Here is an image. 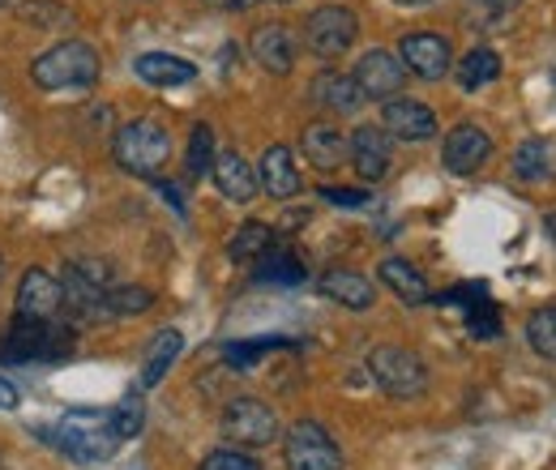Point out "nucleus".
I'll return each instance as SVG.
<instances>
[{"mask_svg": "<svg viewBox=\"0 0 556 470\" xmlns=\"http://www.w3.org/2000/svg\"><path fill=\"white\" fill-rule=\"evenodd\" d=\"M282 462L287 470H343V449L321 423L300 419L282 436Z\"/></svg>", "mask_w": 556, "mask_h": 470, "instance_id": "nucleus-5", "label": "nucleus"}, {"mask_svg": "<svg viewBox=\"0 0 556 470\" xmlns=\"http://www.w3.org/2000/svg\"><path fill=\"white\" fill-rule=\"evenodd\" d=\"M355 35H359V17H355L351 9H343V4H321V9H313L308 22H304V43H308V52H313V56H326V61L343 56L351 43H355Z\"/></svg>", "mask_w": 556, "mask_h": 470, "instance_id": "nucleus-6", "label": "nucleus"}, {"mask_svg": "<svg viewBox=\"0 0 556 470\" xmlns=\"http://www.w3.org/2000/svg\"><path fill=\"white\" fill-rule=\"evenodd\" d=\"M150 291L146 287H112L108 295H103V308L112 313V317H134V313H146L150 308Z\"/></svg>", "mask_w": 556, "mask_h": 470, "instance_id": "nucleus-31", "label": "nucleus"}, {"mask_svg": "<svg viewBox=\"0 0 556 470\" xmlns=\"http://www.w3.org/2000/svg\"><path fill=\"white\" fill-rule=\"evenodd\" d=\"M0 274H4V266H0Z\"/></svg>", "mask_w": 556, "mask_h": 470, "instance_id": "nucleus-44", "label": "nucleus"}, {"mask_svg": "<svg viewBox=\"0 0 556 470\" xmlns=\"http://www.w3.org/2000/svg\"><path fill=\"white\" fill-rule=\"evenodd\" d=\"M527 342H531V351H535V355L556 359V308H540V313H531V321H527Z\"/></svg>", "mask_w": 556, "mask_h": 470, "instance_id": "nucleus-29", "label": "nucleus"}, {"mask_svg": "<svg viewBox=\"0 0 556 470\" xmlns=\"http://www.w3.org/2000/svg\"><path fill=\"white\" fill-rule=\"evenodd\" d=\"M43 346H48V321L13 317L9 334L0 338V364H30V359H43Z\"/></svg>", "mask_w": 556, "mask_h": 470, "instance_id": "nucleus-15", "label": "nucleus"}, {"mask_svg": "<svg viewBox=\"0 0 556 470\" xmlns=\"http://www.w3.org/2000/svg\"><path fill=\"white\" fill-rule=\"evenodd\" d=\"M275 249V231L266 227V223H244L236 236H231V244H227V257L231 262H262L266 253Z\"/></svg>", "mask_w": 556, "mask_h": 470, "instance_id": "nucleus-25", "label": "nucleus"}, {"mask_svg": "<svg viewBox=\"0 0 556 470\" xmlns=\"http://www.w3.org/2000/svg\"><path fill=\"white\" fill-rule=\"evenodd\" d=\"M553 172H556V150L548 141L531 137V141H522V145L514 150V176H518V180L540 185V180H548Z\"/></svg>", "mask_w": 556, "mask_h": 470, "instance_id": "nucleus-23", "label": "nucleus"}, {"mask_svg": "<svg viewBox=\"0 0 556 470\" xmlns=\"http://www.w3.org/2000/svg\"><path fill=\"white\" fill-rule=\"evenodd\" d=\"M321 198L334 205H351V209H355V205H368V193H364V189H321Z\"/></svg>", "mask_w": 556, "mask_h": 470, "instance_id": "nucleus-37", "label": "nucleus"}, {"mask_svg": "<svg viewBox=\"0 0 556 470\" xmlns=\"http://www.w3.org/2000/svg\"><path fill=\"white\" fill-rule=\"evenodd\" d=\"M223 436L236 441L240 449H257V445H270L278 436V415L257 398H231L223 410Z\"/></svg>", "mask_w": 556, "mask_h": 470, "instance_id": "nucleus-7", "label": "nucleus"}, {"mask_svg": "<svg viewBox=\"0 0 556 470\" xmlns=\"http://www.w3.org/2000/svg\"><path fill=\"white\" fill-rule=\"evenodd\" d=\"M206 4H214V9H227V13H244L253 0H206Z\"/></svg>", "mask_w": 556, "mask_h": 470, "instance_id": "nucleus-39", "label": "nucleus"}, {"mask_svg": "<svg viewBox=\"0 0 556 470\" xmlns=\"http://www.w3.org/2000/svg\"><path fill=\"white\" fill-rule=\"evenodd\" d=\"M257 189H266L275 202H287L300 193V172L291 163V150L287 145H270L257 163Z\"/></svg>", "mask_w": 556, "mask_h": 470, "instance_id": "nucleus-16", "label": "nucleus"}, {"mask_svg": "<svg viewBox=\"0 0 556 470\" xmlns=\"http://www.w3.org/2000/svg\"><path fill=\"white\" fill-rule=\"evenodd\" d=\"M381 125L390 137H403V141H428L437 137V116L416 103V99H390L386 112H381Z\"/></svg>", "mask_w": 556, "mask_h": 470, "instance_id": "nucleus-13", "label": "nucleus"}, {"mask_svg": "<svg viewBox=\"0 0 556 470\" xmlns=\"http://www.w3.org/2000/svg\"><path fill=\"white\" fill-rule=\"evenodd\" d=\"M317 287H321V295H326V300L343 304V308H351V313H368V308H372V300H377L372 282H368V278H359V274H351V269H326V274L317 278Z\"/></svg>", "mask_w": 556, "mask_h": 470, "instance_id": "nucleus-19", "label": "nucleus"}, {"mask_svg": "<svg viewBox=\"0 0 556 470\" xmlns=\"http://www.w3.org/2000/svg\"><path fill=\"white\" fill-rule=\"evenodd\" d=\"M501 77V56L492 52V48H476V52H467L463 61H458V81H463V90H480L488 81H496Z\"/></svg>", "mask_w": 556, "mask_h": 470, "instance_id": "nucleus-26", "label": "nucleus"}, {"mask_svg": "<svg viewBox=\"0 0 556 470\" xmlns=\"http://www.w3.org/2000/svg\"><path fill=\"white\" fill-rule=\"evenodd\" d=\"M253 61L266 68V73H291L295 65V35L282 26V22H266L253 30Z\"/></svg>", "mask_w": 556, "mask_h": 470, "instance_id": "nucleus-14", "label": "nucleus"}, {"mask_svg": "<svg viewBox=\"0 0 556 470\" xmlns=\"http://www.w3.org/2000/svg\"><path fill=\"white\" fill-rule=\"evenodd\" d=\"M112 154L116 163L129 172V176H141V180H159L167 158H172V137L159 120H129L116 129V141H112Z\"/></svg>", "mask_w": 556, "mask_h": 470, "instance_id": "nucleus-2", "label": "nucleus"}, {"mask_svg": "<svg viewBox=\"0 0 556 470\" xmlns=\"http://www.w3.org/2000/svg\"><path fill=\"white\" fill-rule=\"evenodd\" d=\"M17 390H13V381L9 377H0V410H17Z\"/></svg>", "mask_w": 556, "mask_h": 470, "instance_id": "nucleus-38", "label": "nucleus"}, {"mask_svg": "<svg viewBox=\"0 0 556 470\" xmlns=\"http://www.w3.org/2000/svg\"><path fill=\"white\" fill-rule=\"evenodd\" d=\"M210 176H214V185H218V193H223L227 202H253V193H257V172H253V163H244L236 150L218 154L214 167H210Z\"/></svg>", "mask_w": 556, "mask_h": 470, "instance_id": "nucleus-17", "label": "nucleus"}, {"mask_svg": "<svg viewBox=\"0 0 556 470\" xmlns=\"http://www.w3.org/2000/svg\"><path fill=\"white\" fill-rule=\"evenodd\" d=\"M351 77H355V86H359V94H364V99H386V103H390V94H399V90H403L407 68H403V61H399L394 52L372 48V52H364V56H359V65H355Z\"/></svg>", "mask_w": 556, "mask_h": 470, "instance_id": "nucleus-9", "label": "nucleus"}, {"mask_svg": "<svg viewBox=\"0 0 556 470\" xmlns=\"http://www.w3.org/2000/svg\"><path fill=\"white\" fill-rule=\"evenodd\" d=\"M22 22H35L39 30H56V26H70V13L52 0H35V4H22Z\"/></svg>", "mask_w": 556, "mask_h": 470, "instance_id": "nucleus-33", "label": "nucleus"}, {"mask_svg": "<svg viewBox=\"0 0 556 470\" xmlns=\"http://www.w3.org/2000/svg\"><path fill=\"white\" fill-rule=\"evenodd\" d=\"M399 61L403 68H412L416 77L424 81H437V77H445L450 73V43L441 39V35H428V30H419V35H407L403 43H399Z\"/></svg>", "mask_w": 556, "mask_h": 470, "instance_id": "nucleus-12", "label": "nucleus"}, {"mask_svg": "<svg viewBox=\"0 0 556 470\" xmlns=\"http://www.w3.org/2000/svg\"><path fill=\"white\" fill-rule=\"evenodd\" d=\"M134 73H138L146 86H185V81L198 77L193 61L172 56V52H146V56L134 61Z\"/></svg>", "mask_w": 556, "mask_h": 470, "instance_id": "nucleus-21", "label": "nucleus"}, {"mask_svg": "<svg viewBox=\"0 0 556 470\" xmlns=\"http://www.w3.org/2000/svg\"><path fill=\"white\" fill-rule=\"evenodd\" d=\"M30 77H35V86H43V90H81V86H94V81H99V56H94L90 43L65 39V43L48 48V52L35 61Z\"/></svg>", "mask_w": 556, "mask_h": 470, "instance_id": "nucleus-3", "label": "nucleus"}, {"mask_svg": "<svg viewBox=\"0 0 556 470\" xmlns=\"http://www.w3.org/2000/svg\"><path fill=\"white\" fill-rule=\"evenodd\" d=\"M308 94H313V103H317V107H326V112H343V116L364 103V94H359L355 77H351V73H339V68L317 73V77H313V86H308Z\"/></svg>", "mask_w": 556, "mask_h": 470, "instance_id": "nucleus-18", "label": "nucleus"}, {"mask_svg": "<svg viewBox=\"0 0 556 470\" xmlns=\"http://www.w3.org/2000/svg\"><path fill=\"white\" fill-rule=\"evenodd\" d=\"M488 158H492V137H488L480 125L467 120V125H458V129L445 134V145H441L445 172H454V176H476Z\"/></svg>", "mask_w": 556, "mask_h": 470, "instance_id": "nucleus-8", "label": "nucleus"}, {"mask_svg": "<svg viewBox=\"0 0 556 470\" xmlns=\"http://www.w3.org/2000/svg\"><path fill=\"white\" fill-rule=\"evenodd\" d=\"M65 308V291L48 269H26L17 282V317L30 321H52Z\"/></svg>", "mask_w": 556, "mask_h": 470, "instance_id": "nucleus-11", "label": "nucleus"}, {"mask_svg": "<svg viewBox=\"0 0 556 470\" xmlns=\"http://www.w3.org/2000/svg\"><path fill=\"white\" fill-rule=\"evenodd\" d=\"M476 4H484V9H496V13H501V9H514L518 0H476Z\"/></svg>", "mask_w": 556, "mask_h": 470, "instance_id": "nucleus-40", "label": "nucleus"}, {"mask_svg": "<svg viewBox=\"0 0 556 470\" xmlns=\"http://www.w3.org/2000/svg\"><path fill=\"white\" fill-rule=\"evenodd\" d=\"M278 346H291L287 338H253V342H231L227 351H223V359H227V368H236V372H253L257 368V359L262 355H270Z\"/></svg>", "mask_w": 556, "mask_h": 470, "instance_id": "nucleus-27", "label": "nucleus"}, {"mask_svg": "<svg viewBox=\"0 0 556 470\" xmlns=\"http://www.w3.org/2000/svg\"><path fill=\"white\" fill-rule=\"evenodd\" d=\"M202 470H262V467L244 449H214V454H206Z\"/></svg>", "mask_w": 556, "mask_h": 470, "instance_id": "nucleus-34", "label": "nucleus"}, {"mask_svg": "<svg viewBox=\"0 0 556 470\" xmlns=\"http://www.w3.org/2000/svg\"><path fill=\"white\" fill-rule=\"evenodd\" d=\"M262 262H266L262 278H270V282H304V266H300V257H295V253H287V249H270Z\"/></svg>", "mask_w": 556, "mask_h": 470, "instance_id": "nucleus-32", "label": "nucleus"}, {"mask_svg": "<svg viewBox=\"0 0 556 470\" xmlns=\"http://www.w3.org/2000/svg\"><path fill=\"white\" fill-rule=\"evenodd\" d=\"M300 150H304V158L317 167V172H339L343 167V158H348V137L339 134V129H330V125H308L304 137H300Z\"/></svg>", "mask_w": 556, "mask_h": 470, "instance_id": "nucleus-20", "label": "nucleus"}, {"mask_svg": "<svg viewBox=\"0 0 556 470\" xmlns=\"http://www.w3.org/2000/svg\"><path fill=\"white\" fill-rule=\"evenodd\" d=\"M403 4H407V0H403ZM416 4H419V0H416Z\"/></svg>", "mask_w": 556, "mask_h": 470, "instance_id": "nucleus-43", "label": "nucleus"}, {"mask_svg": "<svg viewBox=\"0 0 556 470\" xmlns=\"http://www.w3.org/2000/svg\"><path fill=\"white\" fill-rule=\"evenodd\" d=\"M108 423H112V432H116L121 441H134L141 432V423H146V403H141V394L121 398V406L108 415Z\"/></svg>", "mask_w": 556, "mask_h": 470, "instance_id": "nucleus-30", "label": "nucleus"}, {"mask_svg": "<svg viewBox=\"0 0 556 470\" xmlns=\"http://www.w3.org/2000/svg\"><path fill=\"white\" fill-rule=\"evenodd\" d=\"M185 351V334L180 330H159L154 342L146 346V359H141V385H159L167 377V368L176 364V355Z\"/></svg>", "mask_w": 556, "mask_h": 470, "instance_id": "nucleus-22", "label": "nucleus"}, {"mask_svg": "<svg viewBox=\"0 0 556 470\" xmlns=\"http://www.w3.org/2000/svg\"><path fill=\"white\" fill-rule=\"evenodd\" d=\"M65 355H73V326H48L43 359H48V364H56V359H65Z\"/></svg>", "mask_w": 556, "mask_h": 470, "instance_id": "nucleus-36", "label": "nucleus"}, {"mask_svg": "<svg viewBox=\"0 0 556 470\" xmlns=\"http://www.w3.org/2000/svg\"><path fill=\"white\" fill-rule=\"evenodd\" d=\"M348 158L351 167H355V176L359 180H368V185H377V180H386L390 176V163H394V150H390V134L386 129H377V125H359L348 141Z\"/></svg>", "mask_w": 556, "mask_h": 470, "instance_id": "nucleus-10", "label": "nucleus"}, {"mask_svg": "<svg viewBox=\"0 0 556 470\" xmlns=\"http://www.w3.org/2000/svg\"><path fill=\"white\" fill-rule=\"evenodd\" d=\"M185 167H189L193 180L206 176L210 167H214V129H210V125H193L189 150H185Z\"/></svg>", "mask_w": 556, "mask_h": 470, "instance_id": "nucleus-28", "label": "nucleus"}, {"mask_svg": "<svg viewBox=\"0 0 556 470\" xmlns=\"http://www.w3.org/2000/svg\"><path fill=\"white\" fill-rule=\"evenodd\" d=\"M544 231H548V240L556 244V209L548 214V218H544Z\"/></svg>", "mask_w": 556, "mask_h": 470, "instance_id": "nucleus-41", "label": "nucleus"}, {"mask_svg": "<svg viewBox=\"0 0 556 470\" xmlns=\"http://www.w3.org/2000/svg\"><path fill=\"white\" fill-rule=\"evenodd\" d=\"M39 436L48 445H56L61 454H70L73 462H103L121 445V436L112 432L108 415H99V410H70L56 428H43Z\"/></svg>", "mask_w": 556, "mask_h": 470, "instance_id": "nucleus-1", "label": "nucleus"}, {"mask_svg": "<svg viewBox=\"0 0 556 470\" xmlns=\"http://www.w3.org/2000/svg\"><path fill=\"white\" fill-rule=\"evenodd\" d=\"M0 4H9V0H0Z\"/></svg>", "mask_w": 556, "mask_h": 470, "instance_id": "nucleus-42", "label": "nucleus"}, {"mask_svg": "<svg viewBox=\"0 0 556 470\" xmlns=\"http://www.w3.org/2000/svg\"><path fill=\"white\" fill-rule=\"evenodd\" d=\"M467 326H471V334L476 338H496L501 334V317H496V308L492 304H476L471 313H467Z\"/></svg>", "mask_w": 556, "mask_h": 470, "instance_id": "nucleus-35", "label": "nucleus"}, {"mask_svg": "<svg viewBox=\"0 0 556 470\" xmlns=\"http://www.w3.org/2000/svg\"><path fill=\"white\" fill-rule=\"evenodd\" d=\"M381 282H386L390 291H399L407 304H428V300H432V291H428V278H424L416 266L399 262V257L381 262Z\"/></svg>", "mask_w": 556, "mask_h": 470, "instance_id": "nucleus-24", "label": "nucleus"}, {"mask_svg": "<svg viewBox=\"0 0 556 470\" xmlns=\"http://www.w3.org/2000/svg\"><path fill=\"white\" fill-rule=\"evenodd\" d=\"M368 377L390 394V398H419L428 390V368L424 359L403 346H372L368 351Z\"/></svg>", "mask_w": 556, "mask_h": 470, "instance_id": "nucleus-4", "label": "nucleus"}]
</instances>
